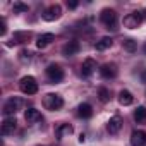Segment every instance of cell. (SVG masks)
<instances>
[{
  "mask_svg": "<svg viewBox=\"0 0 146 146\" xmlns=\"http://www.w3.org/2000/svg\"><path fill=\"white\" fill-rule=\"evenodd\" d=\"M43 105H45V108L55 112V110H60L64 107V98L60 95H57V93H48L43 98Z\"/></svg>",
  "mask_w": 146,
  "mask_h": 146,
  "instance_id": "6da1fadb",
  "label": "cell"
},
{
  "mask_svg": "<svg viewBox=\"0 0 146 146\" xmlns=\"http://www.w3.org/2000/svg\"><path fill=\"white\" fill-rule=\"evenodd\" d=\"M19 90L24 95H36L38 93V83L33 76H24L19 81Z\"/></svg>",
  "mask_w": 146,
  "mask_h": 146,
  "instance_id": "7a4b0ae2",
  "label": "cell"
},
{
  "mask_svg": "<svg viewBox=\"0 0 146 146\" xmlns=\"http://www.w3.org/2000/svg\"><path fill=\"white\" fill-rule=\"evenodd\" d=\"M100 21L107 26V29H117V12L113 9H103L100 12Z\"/></svg>",
  "mask_w": 146,
  "mask_h": 146,
  "instance_id": "3957f363",
  "label": "cell"
},
{
  "mask_svg": "<svg viewBox=\"0 0 146 146\" xmlns=\"http://www.w3.org/2000/svg\"><path fill=\"white\" fill-rule=\"evenodd\" d=\"M21 107H23V100H21L19 96H12V98H9V100L5 102V105H4V113L14 117V113L19 112Z\"/></svg>",
  "mask_w": 146,
  "mask_h": 146,
  "instance_id": "277c9868",
  "label": "cell"
},
{
  "mask_svg": "<svg viewBox=\"0 0 146 146\" xmlns=\"http://www.w3.org/2000/svg\"><path fill=\"white\" fill-rule=\"evenodd\" d=\"M46 78L50 83H60L64 79V70L60 69V65L57 64H50L46 67Z\"/></svg>",
  "mask_w": 146,
  "mask_h": 146,
  "instance_id": "5b68a950",
  "label": "cell"
},
{
  "mask_svg": "<svg viewBox=\"0 0 146 146\" xmlns=\"http://www.w3.org/2000/svg\"><path fill=\"white\" fill-rule=\"evenodd\" d=\"M143 23V14L141 12H131V14H127L125 17H124V26L125 28H129V29H136V28H139V24Z\"/></svg>",
  "mask_w": 146,
  "mask_h": 146,
  "instance_id": "8992f818",
  "label": "cell"
},
{
  "mask_svg": "<svg viewBox=\"0 0 146 146\" xmlns=\"http://www.w3.org/2000/svg\"><path fill=\"white\" fill-rule=\"evenodd\" d=\"M60 16H62V7H60L58 4L50 5V7H48V9H45V12H43V19H45V21H48V23L60 19Z\"/></svg>",
  "mask_w": 146,
  "mask_h": 146,
  "instance_id": "52a82bcc",
  "label": "cell"
},
{
  "mask_svg": "<svg viewBox=\"0 0 146 146\" xmlns=\"http://www.w3.org/2000/svg\"><path fill=\"white\" fill-rule=\"evenodd\" d=\"M117 65L115 64H103L102 67H100V76L103 78V79H113L115 76H117Z\"/></svg>",
  "mask_w": 146,
  "mask_h": 146,
  "instance_id": "ba28073f",
  "label": "cell"
},
{
  "mask_svg": "<svg viewBox=\"0 0 146 146\" xmlns=\"http://www.w3.org/2000/svg\"><path fill=\"white\" fill-rule=\"evenodd\" d=\"M16 127H17V120H16V117H5L4 122H2V134H4V136L14 134Z\"/></svg>",
  "mask_w": 146,
  "mask_h": 146,
  "instance_id": "9c48e42d",
  "label": "cell"
},
{
  "mask_svg": "<svg viewBox=\"0 0 146 146\" xmlns=\"http://www.w3.org/2000/svg\"><path fill=\"white\" fill-rule=\"evenodd\" d=\"M79 50H81V45H79V41H76V40L67 41V43L62 46V53H64L65 57H72V55H76Z\"/></svg>",
  "mask_w": 146,
  "mask_h": 146,
  "instance_id": "30bf717a",
  "label": "cell"
},
{
  "mask_svg": "<svg viewBox=\"0 0 146 146\" xmlns=\"http://www.w3.org/2000/svg\"><path fill=\"white\" fill-rule=\"evenodd\" d=\"M29 38H31V33H29V31H16L14 36H12V40H11L7 45H9V46H14V45H17V43H26Z\"/></svg>",
  "mask_w": 146,
  "mask_h": 146,
  "instance_id": "8fae6325",
  "label": "cell"
},
{
  "mask_svg": "<svg viewBox=\"0 0 146 146\" xmlns=\"http://www.w3.org/2000/svg\"><path fill=\"white\" fill-rule=\"evenodd\" d=\"M96 70V62L91 58V57H88V58H84V62H83V65H81V72H83V76H91L93 72Z\"/></svg>",
  "mask_w": 146,
  "mask_h": 146,
  "instance_id": "7c38bea8",
  "label": "cell"
},
{
  "mask_svg": "<svg viewBox=\"0 0 146 146\" xmlns=\"http://www.w3.org/2000/svg\"><path fill=\"white\" fill-rule=\"evenodd\" d=\"M24 119H26L28 124H36V122L41 120V113H40V110H36L35 107H29V108L24 112Z\"/></svg>",
  "mask_w": 146,
  "mask_h": 146,
  "instance_id": "4fadbf2b",
  "label": "cell"
},
{
  "mask_svg": "<svg viewBox=\"0 0 146 146\" xmlns=\"http://www.w3.org/2000/svg\"><path fill=\"white\" fill-rule=\"evenodd\" d=\"M131 144L132 146H146V132L144 131H134L131 134Z\"/></svg>",
  "mask_w": 146,
  "mask_h": 146,
  "instance_id": "5bb4252c",
  "label": "cell"
},
{
  "mask_svg": "<svg viewBox=\"0 0 146 146\" xmlns=\"http://www.w3.org/2000/svg\"><path fill=\"white\" fill-rule=\"evenodd\" d=\"M72 131H74V129H72V125L64 122V124H58V125L55 127V136H57L58 139H62V137H65V136H70Z\"/></svg>",
  "mask_w": 146,
  "mask_h": 146,
  "instance_id": "9a60e30c",
  "label": "cell"
},
{
  "mask_svg": "<svg viewBox=\"0 0 146 146\" xmlns=\"http://www.w3.org/2000/svg\"><path fill=\"white\" fill-rule=\"evenodd\" d=\"M120 129H122V119H120V117H112V119L107 122V131H108L110 134H117Z\"/></svg>",
  "mask_w": 146,
  "mask_h": 146,
  "instance_id": "2e32d148",
  "label": "cell"
},
{
  "mask_svg": "<svg viewBox=\"0 0 146 146\" xmlns=\"http://www.w3.org/2000/svg\"><path fill=\"white\" fill-rule=\"evenodd\" d=\"M55 40V36L52 35V33H45V35H41L40 38H38V41H36V46L40 48V50H43V48H46L52 41Z\"/></svg>",
  "mask_w": 146,
  "mask_h": 146,
  "instance_id": "e0dca14e",
  "label": "cell"
},
{
  "mask_svg": "<svg viewBox=\"0 0 146 146\" xmlns=\"http://www.w3.org/2000/svg\"><path fill=\"white\" fill-rule=\"evenodd\" d=\"M132 102H134V96H132V93H131V91L122 90V91L119 93V103H120V105L127 107V105H131Z\"/></svg>",
  "mask_w": 146,
  "mask_h": 146,
  "instance_id": "ac0fdd59",
  "label": "cell"
},
{
  "mask_svg": "<svg viewBox=\"0 0 146 146\" xmlns=\"http://www.w3.org/2000/svg\"><path fill=\"white\" fill-rule=\"evenodd\" d=\"M112 43H113V40H112L110 36H103L100 41H96V43H95V48H96L98 52H103V50L110 48V46H112Z\"/></svg>",
  "mask_w": 146,
  "mask_h": 146,
  "instance_id": "d6986e66",
  "label": "cell"
},
{
  "mask_svg": "<svg viewBox=\"0 0 146 146\" xmlns=\"http://www.w3.org/2000/svg\"><path fill=\"white\" fill-rule=\"evenodd\" d=\"M78 113H79V117H83V119H90V117L93 115V107H91L90 103H81L79 108H78Z\"/></svg>",
  "mask_w": 146,
  "mask_h": 146,
  "instance_id": "ffe728a7",
  "label": "cell"
},
{
  "mask_svg": "<svg viewBox=\"0 0 146 146\" xmlns=\"http://www.w3.org/2000/svg\"><path fill=\"white\" fill-rule=\"evenodd\" d=\"M134 120L137 124H144L146 122V107H137L134 110Z\"/></svg>",
  "mask_w": 146,
  "mask_h": 146,
  "instance_id": "44dd1931",
  "label": "cell"
},
{
  "mask_svg": "<svg viewBox=\"0 0 146 146\" xmlns=\"http://www.w3.org/2000/svg\"><path fill=\"white\" fill-rule=\"evenodd\" d=\"M31 58H33V53H31L28 48H23V50L19 52V62H21V64H29Z\"/></svg>",
  "mask_w": 146,
  "mask_h": 146,
  "instance_id": "7402d4cb",
  "label": "cell"
},
{
  "mask_svg": "<svg viewBox=\"0 0 146 146\" xmlns=\"http://www.w3.org/2000/svg\"><path fill=\"white\" fill-rule=\"evenodd\" d=\"M124 50L129 52V53H134V52L137 50V41H134V40H125V41H124Z\"/></svg>",
  "mask_w": 146,
  "mask_h": 146,
  "instance_id": "603a6c76",
  "label": "cell"
},
{
  "mask_svg": "<svg viewBox=\"0 0 146 146\" xmlns=\"http://www.w3.org/2000/svg\"><path fill=\"white\" fill-rule=\"evenodd\" d=\"M98 98H100V102L102 103H107V102H110V91L107 90V88H100L98 90Z\"/></svg>",
  "mask_w": 146,
  "mask_h": 146,
  "instance_id": "cb8c5ba5",
  "label": "cell"
},
{
  "mask_svg": "<svg viewBox=\"0 0 146 146\" xmlns=\"http://www.w3.org/2000/svg\"><path fill=\"white\" fill-rule=\"evenodd\" d=\"M14 12H28L29 11V7H28V4H23V2H14Z\"/></svg>",
  "mask_w": 146,
  "mask_h": 146,
  "instance_id": "d4e9b609",
  "label": "cell"
},
{
  "mask_svg": "<svg viewBox=\"0 0 146 146\" xmlns=\"http://www.w3.org/2000/svg\"><path fill=\"white\" fill-rule=\"evenodd\" d=\"M7 33V24H5V19H2V29H0V36H4Z\"/></svg>",
  "mask_w": 146,
  "mask_h": 146,
  "instance_id": "484cf974",
  "label": "cell"
},
{
  "mask_svg": "<svg viewBox=\"0 0 146 146\" xmlns=\"http://www.w3.org/2000/svg\"><path fill=\"white\" fill-rule=\"evenodd\" d=\"M79 5V2H76V0H70V2H67V7L69 9H76Z\"/></svg>",
  "mask_w": 146,
  "mask_h": 146,
  "instance_id": "4316f807",
  "label": "cell"
},
{
  "mask_svg": "<svg viewBox=\"0 0 146 146\" xmlns=\"http://www.w3.org/2000/svg\"><path fill=\"white\" fill-rule=\"evenodd\" d=\"M141 81H143V83H146V69H143V70H141Z\"/></svg>",
  "mask_w": 146,
  "mask_h": 146,
  "instance_id": "83f0119b",
  "label": "cell"
},
{
  "mask_svg": "<svg viewBox=\"0 0 146 146\" xmlns=\"http://www.w3.org/2000/svg\"><path fill=\"white\" fill-rule=\"evenodd\" d=\"M144 17H146V9H144V14H143V19H144Z\"/></svg>",
  "mask_w": 146,
  "mask_h": 146,
  "instance_id": "f1b7e54d",
  "label": "cell"
},
{
  "mask_svg": "<svg viewBox=\"0 0 146 146\" xmlns=\"http://www.w3.org/2000/svg\"><path fill=\"white\" fill-rule=\"evenodd\" d=\"M143 50H144V53H146V45H144V46H143Z\"/></svg>",
  "mask_w": 146,
  "mask_h": 146,
  "instance_id": "f546056e",
  "label": "cell"
}]
</instances>
